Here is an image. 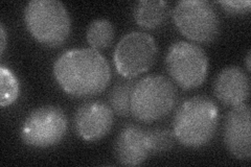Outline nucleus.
I'll return each mask as SVG.
<instances>
[{
  "mask_svg": "<svg viewBox=\"0 0 251 167\" xmlns=\"http://www.w3.org/2000/svg\"><path fill=\"white\" fill-rule=\"evenodd\" d=\"M219 123V109L206 96H194L177 109L173 133L179 143L187 147H201L214 138Z\"/></svg>",
  "mask_w": 251,
  "mask_h": 167,
  "instance_id": "f03ea898",
  "label": "nucleus"
},
{
  "mask_svg": "<svg viewBox=\"0 0 251 167\" xmlns=\"http://www.w3.org/2000/svg\"><path fill=\"white\" fill-rule=\"evenodd\" d=\"M175 139L174 133L170 130H148V143L150 154L154 155L169 152L174 146Z\"/></svg>",
  "mask_w": 251,
  "mask_h": 167,
  "instance_id": "f3484780",
  "label": "nucleus"
},
{
  "mask_svg": "<svg viewBox=\"0 0 251 167\" xmlns=\"http://www.w3.org/2000/svg\"><path fill=\"white\" fill-rule=\"evenodd\" d=\"M177 90L169 78L149 75L135 83L131 97V114L141 122H153L174 109Z\"/></svg>",
  "mask_w": 251,
  "mask_h": 167,
  "instance_id": "20e7f679",
  "label": "nucleus"
},
{
  "mask_svg": "<svg viewBox=\"0 0 251 167\" xmlns=\"http://www.w3.org/2000/svg\"><path fill=\"white\" fill-rule=\"evenodd\" d=\"M0 105L6 107L18 99L20 84L18 77L4 65L0 66Z\"/></svg>",
  "mask_w": 251,
  "mask_h": 167,
  "instance_id": "dca6fc26",
  "label": "nucleus"
},
{
  "mask_svg": "<svg viewBox=\"0 0 251 167\" xmlns=\"http://www.w3.org/2000/svg\"><path fill=\"white\" fill-rule=\"evenodd\" d=\"M135 83L134 81L122 82L110 91L108 98L113 113L120 116H127L131 113V97Z\"/></svg>",
  "mask_w": 251,
  "mask_h": 167,
  "instance_id": "2eb2a0df",
  "label": "nucleus"
},
{
  "mask_svg": "<svg viewBox=\"0 0 251 167\" xmlns=\"http://www.w3.org/2000/svg\"><path fill=\"white\" fill-rule=\"evenodd\" d=\"M87 42L96 50L105 49L114 40V27L109 20L97 19L92 21L86 33Z\"/></svg>",
  "mask_w": 251,
  "mask_h": 167,
  "instance_id": "4468645a",
  "label": "nucleus"
},
{
  "mask_svg": "<svg viewBox=\"0 0 251 167\" xmlns=\"http://www.w3.org/2000/svg\"><path fill=\"white\" fill-rule=\"evenodd\" d=\"M166 66L169 74L182 89H194L205 81L208 70L207 55L200 46L178 41L169 48Z\"/></svg>",
  "mask_w": 251,
  "mask_h": 167,
  "instance_id": "423d86ee",
  "label": "nucleus"
},
{
  "mask_svg": "<svg viewBox=\"0 0 251 167\" xmlns=\"http://www.w3.org/2000/svg\"><path fill=\"white\" fill-rule=\"evenodd\" d=\"M113 111L101 101L85 102L75 114V129L83 140L98 141L104 138L113 126Z\"/></svg>",
  "mask_w": 251,
  "mask_h": 167,
  "instance_id": "9d476101",
  "label": "nucleus"
},
{
  "mask_svg": "<svg viewBox=\"0 0 251 167\" xmlns=\"http://www.w3.org/2000/svg\"><path fill=\"white\" fill-rule=\"evenodd\" d=\"M5 46H6V31H5L4 25L1 23V24H0V53H1V55H3Z\"/></svg>",
  "mask_w": 251,
  "mask_h": 167,
  "instance_id": "6ab92c4d",
  "label": "nucleus"
},
{
  "mask_svg": "<svg viewBox=\"0 0 251 167\" xmlns=\"http://www.w3.org/2000/svg\"><path fill=\"white\" fill-rule=\"evenodd\" d=\"M168 3L163 0H141L134 7V19L138 25L153 29L160 26L168 17Z\"/></svg>",
  "mask_w": 251,
  "mask_h": 167,
  "instance_id": "ddd939ff",
  "label": "nucleus"
},
{
  "mask_svg": "<svg viewBox=\"0 0 251 167\" xmlns=\"http://www.w3.org/2000/svg\"><path fill=\"white\" fill-rule=\"evenodd\" d=\"M114 155L122 165L143 164L149 155H151L148 143V130L133 124L125 126L115 139Z\"/></svg>",
  "mask_w": 251,
  "mask_h": 167,
  "instance_id": "9b49d317",
  "label": "nucleus"
},
{
  "mask_svg": "<svg viewBox=\"0 0 251 167\" xmlns=\"http://www.w3.org/2000/svg\"><path fill=\"white\" fill-rule=\"evenodd\" d=\"M250 55H251V53H250V51H248L247 57H246V67H247L248 71H250V60H251Z\"/></svg>",
  "mask_w": 251,
  "mask_h": 167,
  "instance_id": "aec40b11",
  "label": "nucleus"
},
{
  "mask_svg": "<svg viewBox=\"0 0 251 167\" xmlns=\"http://www.w3.org/2000/svg\"><path fill=\"white\" fill-rule=\"evenodd\" d=\"M156 57L154 38L143 31H131L117 43L113 60L117 72L126 78H133L150 69Z\"/></svg>",
  "mask_w": 251,
  "mask_h": 167,
  "instance_id": "0eeeda50",
  "label": "nucleus"
},
{
  "mask_svg": "<svg viewBox=\"0 0 251 167\" xmlns=\"http://www.w3.org/2000/svg\"><path fill=\"white\" fill-rule=\"evenodd\" d=\"M222 9L231 15H244L251 11V1L249 0H223L219 1Z\"/></svg>",
  "mask_w": 251,
  "mask_h": 167,
  "instance_id": "a211bd4d",
  "label": "nucleus"
},
{
  "mask_svg": "<svg viewBox=\"0 0 251 167\" xmlns=\"http://www.w3.org/2000/svg\"><path fill=\"white\" fill-rule=\"evenodd\" d=\"M249 92V77L238 66L224 68L214 82L215 96L225 106L235 107L245 103Z\"/></svg>",
  "mask_w": 251,
  "mask_h": 167,
  "instance_id": "f8f14e48",
  "label": "nucleus"
},
{
  "mask_svg": "<svg viewBox=\"0 0 251 167\" xmlns=\"http://www.w3.org/2000/svg\"><path fill=\"white\" fill-rule=\"evenodd\" d=\"M224 142L229 153L240 160L251 158V117L246 103L232 107L227 113L223 130Z\"/></svg>",
  "mask_w": 251,
  "mask_h": 167,
  "instance_id": "1a4fd4ad",
  "label": "nucleus"
},
{
  "mask_svg": "<svg viewBox=\"0 0 251 167\" xmlns=\"http://www.w3.org/2000/svg\"><path fill=\"white\" fill-rule=\"evenodd\" d=\"M67 132V117L57 106H43L34 110L23 121L20 135L25 144L46 148L58 144Z\"/></svg>",
  "mask_w": 251,
  "mask_h": 167,
  "instance_id": "6e6552de",
  "label": "nucleus"
},
{
  "mask_svg": "<svg viewBox=\"0 0 251 167\" xmlns=\"http://www.w3.org/2000/svg\"><path fill=\"white\" fill-rule=\"evenodd\" d=\"M25 21L30 35L47 47L62 45L72 29L69 13L58 0H31L25 9Z\"/></svg>",
  "mask_w": 251,
  "mask_h": 167,
  "instance_id": "7ed1b4c3",
  "label": "nucleus"
},
{
  "mask_svg": "<svg viewBox=\"0 0 251 167\" xmlns=\"http://www.w3.org/2000/svg\"><path fill=\"white\" fill-rule=\"evenodd\" d=\"M177 28L195 42L210 43L220 34V18L214 4L206 0H183L172 12Z\"/></svg>",
  "mask_w": 251,
  "mask_h": 167,
  "instance_id": "39448f33",
  "label": "nucleus"
},
{
  "mask_svg": "<svg viewBox=\"0 0 251 167\" xmlns=\"http://www.w3.org/2000/svg\"><path fill=\"white\" fill-rule=\"evenodd\" d=\"M53 75L67 94L91 97L107 88L111 68L99 50L74 48L63 52L54 62Z\"/></svg>",
  "mask_w": 251,
  "mask_h": 167,
  "instance_id": "f257e3e1",
  "label": "nucleus"
}]
</instances>
